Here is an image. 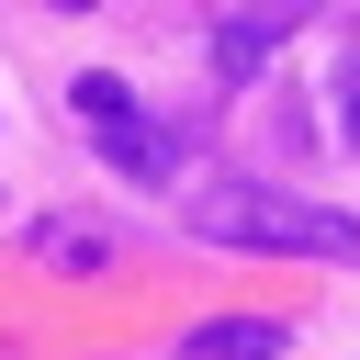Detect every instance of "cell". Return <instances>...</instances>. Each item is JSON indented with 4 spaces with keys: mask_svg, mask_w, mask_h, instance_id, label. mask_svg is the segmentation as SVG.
<instances>
[{
    "mask_svg": "<svg viewBox=\"0 0 360 360\" xmlns=\"http://www.w3.org/2000/svg\"><path fill=\"white\" fill-rule=\"evenodd\" d=\"M180 225L214 248H270V259H360V214L270 191V180H202V191H180Z\"/></svg>",
    "mask_w": 360,
    "mask_h": 360,
    "instance_id": "6da1fadb",
    "label": "cell"
},
{
    "mask_svg": "<svg viewBox=\"0 0 360 360\" xmlns=\"http://www.w3.org/2000/svg\"><path fill=\"white\" fill-rule=\"evenodd\" d=\"M68 112H79V135H90V146H101L124 180H158V169H169V135L135 112V90H124V79L79 68V79H68Z\"/></svg>",
    "mask_w": 360,
    "mask_h": 360,
    "instance_id": "7a4b0ae2",
    "label": "cell"
},
{
    "mask_svg": "<svg viewBox=\"0 0 360 360\" xmlns=\"http://www.w3.org/2000/svg\"><path fill=\"white\" fill-rule=\"evenodd\" d=\"M281 338H292L281 315H214V326H191L169 360H281Z\"/></svg>",
    "mask_w": 360,
    "mask_h": 360,
    "instance_id": "3957f363",
    "label": "cell"
},
{
    "mask_svg": "<svg viewBox=\"0 0 360 360\" xmlns=\"http://www.w3.org/2000/svg\"><path fill=\"white\" fill-rule=\"evenodd\" d=\"M45 259H56L68 281H90V270L112 259V225H45Z\"/></svg>",
    "mask_w": 360,
    "mask_h": 360,
    "instance_id": "277c9868",
    "label": "cell"
},
{
    "mask_svg": "<svg viewBox=\"0 0 360 360\" xmlns=\"http://www.w3.org/2000/svg\"><path fill=\"white\" fill-rule=\"evenodd\" d=\"M338 135H349V146H360V79H349V101H338Z\"/></svg>",
    "mask_w": 360,
    "mask_h": 360,
    "instance_id": "5b68a950",
    "label": "cell"
},
{
    "mask_svg": "<svg viewBox=\"0 0 360 360\" xmlns=\"http://www.w3.org/2000/svg\"><path fill=\"white\" fill-rule=\"evenodd\" d=\"M56 11H90V0H56Z\"/></svg>",
    "mask_w": 360,
    "mask_h": 360,
    "instance_id": "8992f818",
    "label": "cell"
}]
</instances>
